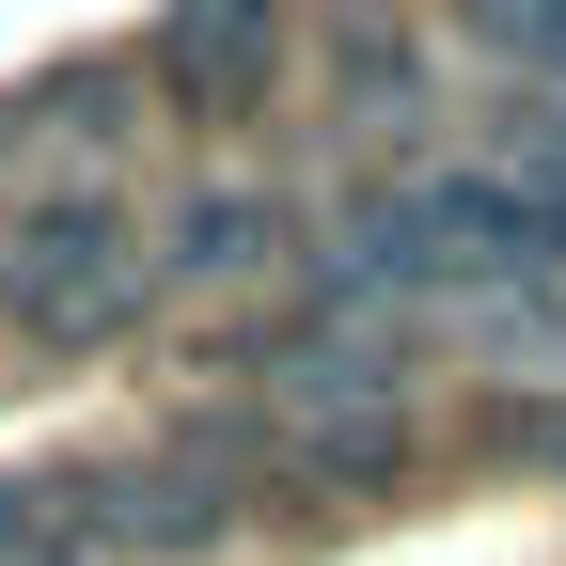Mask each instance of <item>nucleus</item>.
Wrapping results in <instances>:
<instances>
[{
  "mask_svg": "<svg viewBox=\"0 0 566 566\" xmlns=\"http://www.w3.org/2000/svg\"><path fill=\"white\" fill-rule=\"evenodd\" d=\"M268 221H283L268 189H205L189 221H174V268H237V252H268ZM174 268H158V283H174Z\"/></svg>",
  "mask_w": 566,
  "mask_h": 566,
  "instance_id": "6",
  "label": "nucleus"
},
{
  "mask_svg": "<svg viewBox=\"0 0 566 566\" xmlns=\"http://www.w3.org/2000/svg\"><path fill=\"white\" fill-rule=\"evenodd\" d=\"M0 566H111V504H95V457L0 472Z\"/></svg>",
  "mask_w": 566,
  "mask_h": 566,
  "instance_id": "4",
  "label": "nucleus"
},
{
  "mask_svg": "<svg viewBox=\"0 0 566 566\" xmlns=\"http://www.w3.org/2000/svg\"><path fill=\"white\" fill-rule=\"evenodd\" d=\"M95 504H111V551H142V566H205L237 535V488L205 457H95Z\"/></svg>",
  "mask_w": 566,
  "mask_h": 566,
  "instance_id": "3",
  "label": "nucleus"
},
{
  "mask_svg": "<svg viewBox=\"0 0 566 566\" xmlns=\"http://www.w3.org/2000/svg\"><path fill=\"white\" fill-rule=\"evenodd\" d=\"M158 237H142L126 189H32L0 221V331L17 346H111L142 300H158Z\"/></svg>",
  "mask_w": 566,
  "mask_h": 566,
  "instance_id": "2",
  "label": "nucleus"
},
{
  "mask_svg": "<svg viewBox=\"0 0 566 566\" xmlns=\"http://www.w3.org/2000/svg\"><path fill=\"white\" fill-rule=\"evenodd\" d=\"M488 441L535 457V472H566V394H504V409H488Z\"/></svg>",
  "mask_w": 566,
  "mask_h": 566,
  "instance_id": "7",
  "label": "nucleus"
},
{
  "mask_svg": "<svg viewBox=\"0 0 566 566\" xmlns=\"http://www.w3.org/2000/svg\"><path fill=\"white\" fill-rule=\"evenodd\" d=\"M158 80H189V111L283 95V17H174V32H158Z\"/></svg>",
  "mask_w": 566,
  "mask_h": 566,
  "instance_id": "5",
  "label": "nucleus"
},
{
  "mask_svg": "<svg viewBox=\"0 0 566 566\" xmlns=\"http://www.w3.org/2000/svg\"><path fill=\"white\" fill-rule=\"evenodd\" d=\"M252 378H268V424H283L315 472H346V488H378V472L409 457V424H424L409 331L363 315V300H331V315H300V331H252Z\"/></svg>",
  "mask_w": 566,
  "mask_h": 566,
  "instance_id": "1",
  "label": "nucleus"
}]
</instances>
